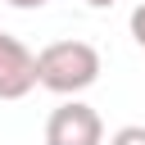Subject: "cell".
Masks as SVG:
<instances>
[{
    "mask_svg": "<svg viewBox=\"0 0 145 145\" xmlns=\"http://www.w3.org/2000/svg\"><path fill=\"white\" fill-rule=\"evenodd\" d=\"M100 68H104V63H100V50H95L91 41H77V36L50 41V45L36 54V86L72 100V95H82V91H91V86L100 82Z\"/></svg>",
    "mask_w": 145,
    "mask_h": 145,
    "instance_id": "6da1fadb",
    "label": "cell"
},
{
    "mask_svg": "<svg viewBox=\"0 0 145 145\" xmlns=\"http://www.w3.org/2000/svg\"><path fill=\"white\" fill-rule=\"evenodd\" d=\"M45 145H104V122L77 95L63 100L45 122Z\"/></svg>",
    "mask_w": 145,
    "mask_h": 145,
    "instance_id": "7a4b0ae2",
    "label": "cell"
},
{
    "mask_svg": "<svg viewBox=\"0 0 145 145\" xmlns=\"http://www.w3.org/2000/svg\"><path fill=\"white\" fill-rule=\"evenodd\" d=\"M32 91H36V54L18 36L0 32V100H23Z\"/></svg>",
    "mask_w": 145,
    "mask_h": 145,
    "instance_id": "3957f363",
    "label": "cell"
},
{
    "mask_svg": "<svg viewBox=\"0 0 145 145\" xmlns=\"http://www.w3.org/2000/svg\"><path fill=\"white\" fill-rule=\"evenodd\" d=\"M109 145H145V127H140V122H131V127H118V131L109 136Z\"/></svg>",
    "mask_w": 145,
    "mask_h": 145,
    "instance_id": "277c9868",
    "label": "cell"
},
{
    "mask_svg": "<svg viewBox=\"0 0 145 145\" xmlns=\"http://www.w3.org/2000/svg\"><path fill=\"white\" fill-rule=\"evenodd\" d=\"M131 36H136V45L145 50V0L131 9Z\"/></svg>",
    "mask_w": 145,
    "mask_h": 145,
    "instance_id": "5b68a950",
    "label": "cell"
},
{
    "mask_svg": "<svg viewBox=\"0 0 145 145\" xmlns=\"http://www.w3.org/2000/svg\"><path fill=\"white\" fill-rule=\"evenodd\" d=\"M5 5H14V9H41V5H50V0H5Z\"/></svg>",
    "mask_w": 145,
    "mask_h": 145,
    "instance_id": "8992f818",
    "label": "cell"
},
{
    "mask_svg": "<svg viewBox=\"0 0 145 145\" xmlns=\"http://www.w3.org/2000/svg\"><path fill=\"white\" fill-rule=\"evenodd\" d=\"M82 5H91V9H109V5H118V0H82Z\"/></svg>",
    "mask_w": 145,
    "mask_h": 145,
    "instance_id": "52a82bcc",
    "label": "cell"
}]
</instances>
